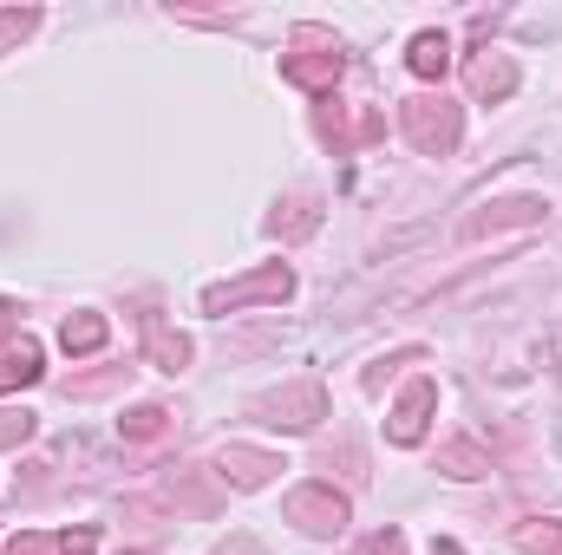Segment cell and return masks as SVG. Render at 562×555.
Returning a JSON list of instances; mask_svg holds the SVG:
<instances>
[{"instance_id":"obj_1","label":"cell","mask_w":562,"mask_h":555,"mask_svg":"<svg viewBox=\"0 0 562 555\" xmlns=\"http://www.w3.org/2000/svg\"><path fill=\"white\" fill-rule=\"evenodd\" d=\"M400 125H406L413 150H425V157H445V150H458V138H464V112H458L445 92L406 99V105H400Z\"/></svg>"},{"instance_id":"obj_2","label":"cell","mask_w":562,"mask_h":555,"mask_svg":"<svg viewBox=\"0 0 562 555\" xmlns=\"http://www.w3.org/2000/svg\"><path fill=\"white\" fill-rule=\"evenodd\" d=\"M281 517H288L294 530H307V536H340L353 510H347V497H340L334 484H301V490L281 497Z\"/></svg>"},{"instance_id":"obj_3","label":"cell","mask_w":562,"mask_h":555,"mask_svg":"<svg viewBox=\"0 0 562 555\" xmlns=\"http://www.w3.org/2000/svg\"><path fill=\"white\" fill-rule=\"evenodd\" d=\"M288 294H294V269H288V262H262V269H249V275L210 287L203 307H210V314H229V307H249V301H288Z\"/></svg>"},{"instance_id":"obj_4","label":"cell","mask_w":562,"mask_h":555,"mask_svg":"<svg viewBox=\"0 0 562 555\" xmlns=\"http://www.w3.org/2000/svg\"><path fill=\"white\" fill-rule=\"evenodd\" d=\"M340 46L334 39H321V33H301V46L294 53H281V79L288 86H301V92H327L334 79H340Z\"/></svg>"},{"instance_id":"obj_5","label":"cell","mask_w":562,"mask_h":555,"mask_svg":"<svg viewBox=\"0 0 562 555\" xmlns=\"http://www.w3.org/2000/svg\"><path fill=\"white\" fill-rule=\"evenodd\" d=\"M431 412H438V380L419 373V380L393 399V412H386V438H393V444H419L425 424H431Z\"/></svg>"},{"instance_id":"obj_6","label":"cell","mask_w":562,"mask_h":555,"mask_svg":"<svg viewBox=\"0 0 562 555\" xmlns=\"http://www.w3.org/2000/svg\"><path fill=\"white\" fill-rule=\"evenodd\" d=\"M262 412L269 424H288V431H314L321 418H327V393H321V380H301V386H281L262 399Z\"/></svg>"},{"instance_id":"obj_7","label":"cell","mask_w":562,"mask_h":555,"mask_svg":"<svg viewBox=\"0 0 562 555\" xmlns=\"http://www.w3.org/2000/svg\"><path fill=\"white\" fill-rule=\"evenodd\" d=\"M276 471H288L276 451H256V444H223V451H216V477L236 484V490H262Z\"/></svg>"},{"instance_id":"obj_8","label":"cell","mask_w":562,"mask_h":555,"mask_svg":"<svg viewBox=\"0 0 562 555\" xmlns=\"http://www.w3.org/2000/svg\"><path fill=\"white\" fill-rule=\"evenodd\" d=\"M464 79H471V92H477V99H491V105L517 92V66H510L504 53H477V59L464 66Z\"/></svg>"},{"instance_id":"obj_9","label":"cell","mask_w":562,"mask_h":555,"mask_svg":"<svg viewBox=\"0 0 562 555\" xmlns=\"http://www.w3.org/2000/svg\"><path fill=\"white\" fill-rule=\"evenodd\" d=\"M144 353H150V366H164V373H183V366H190V340H183V333H170L164 320H150V327H144Z\"/></svg>"},{"instance_id":"obj_10","label":"cell","mask_w":562,"mask_h":555,"mask_svg":"<svg viewBox=\"0 0 562 555\" xmlns=\"http://www.w3.org/2000/svg\"><path fill=\"white\" fill-rule=\"evenodd\" d=\"M105 340H112L105 314H66V327H59V347H66V353H99Z\"/></svg>"},{"instance_id":"obj_11","label":"cell","mask_w":562,"mask_h":555,"mask_svg":"<svg viewBox=\"0 0 562 555\" xmlns=\"http://www.w3.org/2000/svg\"><path fill=\"white\" fill-rule=\"evenodd\" d=\"M46 366H40V340H26L20 333V347H7V360H0V393H13V386H33Z\"/></svg>"},{"instance_id":"obj_12","label":"cell","mask_w":562,"mask_h":555,"mask_svg":"<svg viewBox=\"0 0 562 555\" xmlns=\"http://www.w3.org/2000/svg\"><path fill=\"white\" fill-rule=\"evenodd\" d=\"M406 66H413L419 79H445V66H451V39H445V33H413Z\"/></svg>"},{"instance_id":"obj_13","label":"cell","mask_w":562,"mask_h":555,"mask_svg":"<svg viewBox=\"0 0 562 555\" xmlns=\"http://www.w3.org/2000/svg\"><path fill=\"white\" fill-rule=\"evenodd\" d=\"M438 471H451V477H484V471H491V451H484L477 438H451V444L438 451Z\"/></svg>"},{"instance_id":"obj_14","label":"cell","mask_w":562,"mask_h":555,"mask_svg":"<svg viewBox=\"0 0 562 555\" xmlns=\"http://www.w3.org/2000/svg\"><path fill=\"white\" fill-rule=\"evenodd\" d=\"M537 216H543L537 196H524V203H497V216H471L464 236H484V229H504V223H537Z\"/></svg>"},{"instance_id":"obj_15","label":"cell","mask_w":562,"mask_h":555,"mask_svg":"<svg viewBox=\"0 0 562 555\" xmlns=\"http://www.w3.org/2000/svg\"><path fill=\"white\" fill-rule=\"evenodd\" d=\"M164 424H170V412H164V406H132V412L119 418V431H125L132 444H144V438H164Z\"/></svg>"},{"instance_id":"obj_16","label":"cell","mask_w":562,"mask_h":555,"mask_svg":"<svg viewBox=\"0 0 562 555\" xmlns=\"http://www.w3.org/2000/svg\"><path fill=\"white\" fill-rule=\"evenodd\" d=\"M517 550L524 555H562V523H517Z\"/></svg>"},{"instance_id":"obj_17","label":"cell","mask_w":562,"mask_h":555,"mask_svg":"<svg viewBox=\"0 0 562 555\" xmlns=\"http://www.w3.org/2000/svg\"><path fill=\"white\" fill-rule=\"evenodd\" d=\"M33 424H40V418L26 412V406H0V451L26 444V438H33Z\"/></svg>"},{"instance_id":"obj_18","label":"cell","mask_w":562,"mask_h":555,"mask_svg":"<svg viewBox=\"0 0 562 555\" xmlns=\"http://www.w3.org/2000/svg\"><path fill=\"white\" fill-rule=\"evenodd\" d=\"M33 26H40V13H33V7H13V13H0V53H7V46H20Z\"/></svg>"},{"instance_id":"obj_19","label":"cell","mask_w":562,"mask_h":555,"mask_svg":"<svg viewBox=\"0 0 562 555\" xmlns=\"http://www.w3.org/2000/svg\"><path fill=\"white\" fill-rule=\"evenodd\" d=\"M347 555H406V536L400 530H373V536H360Z\"/></svg>"},{"instance_id":"obj_20","label":"cell","mask_w":562,"mask_h":555,"mask_svg":"<svg viewBox=\"0 0 562 555\" xmlns=\"http://www.w3.org/2000/svg\"><path fill=\"white\" fill-rule=\"evenodd\" d=\"M7 555H59V543H53V536H33V530H20V536L7 543Z\"/></svg>"},{"instance_id":"obj_21","label":"cell","mask_w":562,"mask_h":555,"mask_svg":"<svg viewBox=\"0 0 562 555\" xmlns=\"http://www.w3.org/2000/svg\"><path fill=\"white\" fill-rule=\"evenodd\" d=\"M59 543V555H99V536L92 530H66V536H53Z\"/></svg>"},{"instance_id":"obj_22","label":"cell","mask_w":562,"mask_h":555,"mask_svg":"<svg viewBox=\"0 0 562 555\" xmlns=\"http://www.w3.org/2000/svg\"><path fill=\"white\" fill-rule=\"evenodd\" d=\"M438 555H458V550H451V543H438Z\"/></svg>"}]
</instances>
